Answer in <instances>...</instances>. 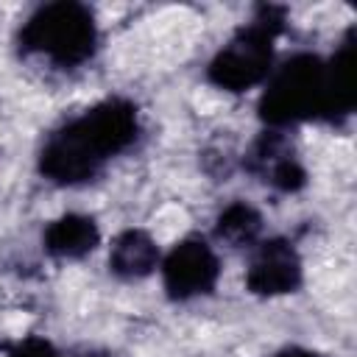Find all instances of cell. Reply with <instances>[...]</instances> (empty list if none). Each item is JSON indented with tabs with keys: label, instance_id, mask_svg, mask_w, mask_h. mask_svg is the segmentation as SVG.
I'll list each match as a JSON object with an SVG mask.
<instances>
[{
	"label": "cell",
	"instance_id": "1",
	"mask_svg": "<svg viewBox=\"0 0 357 357\" xmlns=\"http://www.w3.org/2000/svg\"><path fill=\"white\" fill-rule=\"evenodd\" d=\"M137 137V103L120 95L103 98L47 134L36 156L39 176L59 187H78L95 178L109 159L128 151Z\"/></svg>",
	"mask_w": 357,
	"mask_h": 357
},
{
	"label": "cell",
	"instance_id": "2",
	"mask_svg": "<svg viewBox=\"0 0 357 357\" xmlns=\"http://www.w3.org/2000/svg\"><path fill=\"white\" fill-rule=\"evenodd\" d=\"M287 22V8L276 3H259L248 22H243L229 42L209 59L206 81L223 92H245L262 84L273 70L276 39Z\"/></svg>",
	"mask_w": 357,
	"mask_h": 357
},
{
	"label": "cell",
	"instance_id": "3",
	"mask_svg": "<svg viewBox=\"0 0 357 357\" xmlns=\"http://www.w3.org/2000/svg\"><path fill=\"white\" fill-rule=\"evenodd\" d=\"M95 11L78 0H56L39 6L17 31L22 56L47 59L59 70L86 64L98 50Z\"/></svg>",
	"mask_w": 357,
	"mask_h": 357
},
{
	"label": "cell",
	"instance_id": "4",
	"mask_svg": "<svg viewBox=\"0 0 357 357\" xmlns=\"http://www.w3.org/2000/svg\"><path fill=\"white\" fill-rule=\"evenodd\" d=\"M268 128H290L307 120H324V59L315 53H293L276 70L257 103Z\"/></svg>",
	"mask_w": 357,
	"mask_h": 357
},
{
	"label": "cell",
	"instance_id": "5",
	"mask_svg": "<svg viewBox=\"0 0 357 357\" xmlns=\"http://www.w3.org/2000/svg\"><path fill=\"white\" fill-rule=\"evenodd\" d=\"M218 279H220V259L201 234H190L178 240L162 259V284L167 298L173 301L209 296Z\"/></svg>",
	"mask_w": 357,
	"mask_h": 357
},
{
	"label": "cell",
	"instance_id": "6",
	"mask_svg": "<svg viewBox=\"0 0 357 357\" xmlns=\"http://www.w3.org/2000/svg\"><path fill=\"white\" fill-rule=\"evenodd\" d=\"M243 167L265 187L284 195H293L307 187V167L301 165L293 139L279 128H265L248 145Z\"/></svg>",
	"mask_w": 357,
	"mask_h": 357
},
{
	"label": "cell",
	"instance_id": "7",
	"mask_svg": "<svg viewBox=\"0 0 357 357\" xmlns=\"http://www.w3.org/2000/svg\"><path fill=\"white\" fill-rule=\"evenodd\" d=\"M245 268V287L259 298H276L296 293L304 282V265L296 245L287 237H268L251 245Z\"/></svg>",
	"mask_w": 357,
	"mask_h": 357
},
{
	"label": "cell",
	"instance_id": "8",
	"mask_svg": "<svg viewBox=\"0 0 357 357\" xmlns=\"http://www.w3.org/2000/svg\"><path fill=\"white\" fill-rule=\"evenodd\" d=\"M354 103V28H349L335 53L324 61V123H346Z\"/></svg>",
	"mask_w": 357,
	"mask_h": 357
},
{
	"label": "cell",
	"instance_id": "9",
	"mask_svg": "<svg viewBox=\"0 0 357 357\" xmlns=\"http://www.w3.org/2000/svg\"><path fill=\"white\" fill-rule=\"evenodd\" d=\"M100 245V229L92 215L67 212L47 223L42 231V248L56 259H84Z\"/></svg>",
	"mask_w": 357,
	"mask_h": 357
},
{
	"label": "cell",
	"instance_id": "10",
	"mask_svg": "<svg viewBox=\"0 0 357 357\" xmlns=\"http://www.w3.org/2000/svg\"><path fill=\"white\" fill-rule=\"evenodd\" d=\"M159 265V245L142 229H123L109 248V271L117 279L134 282L153 273Z\"/></svg>",
	"mask_w": 357,
	"mask_h": 357
},
{
	"label": "cell",
	"instance_id": "11",
	"mask_svg": "<svg viewBox=\"0 0 357 357\" xmlns=\"http://www.w3.org/2000/svg\"><path fill=\"white\" fill-rule=\"evenodd\" d=\"M262 215L248 201H231L215 218V240L229 248H251L259 240Z\"/></svg>",
	"mask_w": 357,
	"mask_h": 357
},
{
	"label": "cell",
	"instance_id": "12",
	"mask_svg": "<svg viewBox=\"0 0 357 357\" xmlns=\"http://www.w3.org/2000/svg\"><path fill=\"white\" fill-rule=\"evenodd\" d=\"M6 357H64L50 340L39 337V335H28L17 343H11L6 349Z\"/></svg>",
	"mask_w": 357,
	"mask_h": 357
},
{
	"label": "cell",
	"instance_id": "13",
	"mask_svg": "<svg viewBox=\"0 0 357 357\" xmlns=\"http://www.w3.org/2000/svg\"><path fill=\"white\" fill-rule=\"evenodd\" d=\"M273 357H321V354L312 351V349H304V346H287V349L276 351Z\"/></svg>",
	"mask_w": 357,
	"mask_h": 357
},
{
	"label": "cell",
	"instance_id": "14",
	"mask_svg": "<svg viewBox=\"0 0 357 357\" xmlns=\"http://www.w3.org/2000/svg\"><path fill=\"white\" fill-rule=\"evenodd\" d=\"M73 357H114V354H106V351H84V354H73Z\"/></svg>",
	"mask_w": 357,
	"mask_h": 357
}]
</instances>
